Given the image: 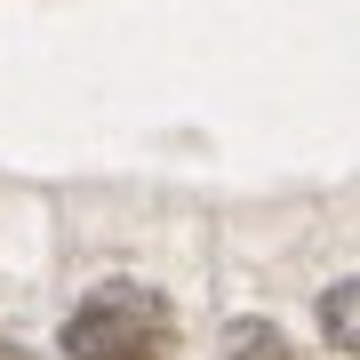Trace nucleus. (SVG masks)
<instances>
[{"label":"nucleus","instance_id":"nucleus-3","mask_svg":"<svg viewBox=\"0 0 360 360\" xmlns=\"http://www.w3.org/2000/svg\"><path fill=\"white\" fill-rule=\"evenodd\" d=\"M224 360H288V336L272 328V321H240L224 336Z\"/></svg>","mask_w":360,"mask_h":360},{"label":"nucleus","instance_id":"nucleus-1","mask_svg":"<svg viewBox=\"0 0 360 360\" xmlns=\"http://www.w3.org/2000/svg\"><path fill=\"white\" fill-rule=\"evenodd\" d=\"M168 345H176V321L136 281H104L65 321V352L72 360H168Z\"/></svg>","mask_w":360,"mask_h":360},{"label":"nucleus","instance_id":"nucleus-2","mask_svg":"<svg viewBox=\"0 0 360 360\" xmlns=\"http://www.w3.org/2000/svg\"><path fill=\"white\" fill-rule=\"evenodd\" d=\"M321 336L336 352H360V281H336L321 296Z\"/></svg>","mask_w":360,"mask_h":360}]
</instances>
